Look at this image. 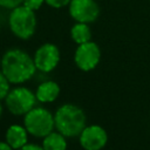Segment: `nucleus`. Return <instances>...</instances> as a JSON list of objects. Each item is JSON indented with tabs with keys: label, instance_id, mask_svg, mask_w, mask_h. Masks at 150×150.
<instances>
[{
	"label": "nucleus",
	"instance_id": "1",
	"mask_svg": "<svg viewBox=\"0 0 150 150\" xmlns=\"http://www.w3.org/2000/svg\"><path fill=\"white\" fill-rule=\"evenodd\" d=\"M1 71L12 84H21L33 77L36 67L33 57L21 48H9L1 56Z\"/></svg>",
	"mask_w": 150,
	"mask_h": 150
},
{
	"label": "nucleus",
	"instance_id": "2",
	"mask_svg": "<svg viewBox=\"0 0 150 150\" xmlns=\"http://www.w3.org/2000/svg\"><path fill=\"white\" fill-rule=\"evenodd\" d=\"M55 129L66 137H76L86 127L84 111L75 104L64 103L54 114Z\"/></svg>",
	"mask_w": 150,
	"mask_h": 150
},
{
	"label": "nucleus",
	"instance_id": "3",
	"mask_svg": "<svg viewBox=\"0 0 150 150\" xmlns=\"http://www.w3.org/2000/svg\"><path fill=\"white\" fill-rule=\"evenodd\" d=\"M7 23L11 33L20 40H29L36 32V12L21 5L9 11Z\"/></svg>",
	"mask_w": 150,
	"mask_h": 150
},
{
	"label": "nucleus",
	"instance_id": "4",
	"mask_svg": "<svg viewBox=\"0 0 150 150\" xmlns=\"http://www.w3.org/2000/svg\"><path fill=\"white\" fill-rule=\"evenodd\" d=\"M23 127L29 135L43 138L55 128L54 115L43 107H34L23 115Z\"/></svg>",
	"mask_w": 150,
	"mask_h": 150
},
{
	"label": "nucleus",
	"instance_id": "5",
	"mask_svg": "<svg viewBox=\"0 0 150 150\" xmlns=\"http://www.w3.org/2000/svg\"><path fill=\"white\" fill-rule=\"evenodd\" d=\"M36 101L35 93L26 87L19 86L9 90L5 97V105L12 115L23 116L35 107Z\"/></svg>",
	"mask_w": 150,
	"mask_h": 150
},
{
	"label": "nucleus",
	"instance_id": "6",
	"mask_svg": "<svg viewBox=\"0 0 150 150\" xmlns=\"http://www.w3.org/2000/svg\"><path fill=\"white\" fill-rule=\"evenodd\" d=\"M101 61V48L93 40L77 45L74 52V62L82 71L95 69Z\"/></svg>",
	"mask_w": 150,
	"mask_h": 150
},
{
	"label": "nucleus",
	"instance_id": "7",
	"mask_svg": "<svg viewBox=\"0 0 150 150\" xmlns=\"http://www.w3.org/2000/svg\"><path fill=\"white\" fill-rule=\"evenodd\" d=\"M67 8L74 22L90 25L95 22L101 14V7L96 0H71Z\"/></svg>",
	"mask_w": 150,
	"mask_h": 150
},
{
	"label": "nucleus",
	"instance_id": "8",
	"mask_svg": "<svg viewBox=\"0 0 150 150\" xmlns=\"http://www.w3.org/2000/svg\"><path fill=\"white\" fill-rule=\"evenodd\" d=\"M60 59H61L60 49L56 45L52 42H46L39 46L33 55L36 70L41 73L53 71L57 67Z\"/></svg>",
	"mask_w": 150,
	"mask_h": 150
},
{
	"label": "nucleus",
	"instance_id": "9",
	"mask_svg": "<svg viewBox=\"0 0 150 150\" xmlns=\"http://www.w3.org/2000/svg\"><path fill=\"white\" fill-rule=\"evenodd\" d=\"M79 139L84 150H102L108 142V134L101 125L91 124L84 127L79 135Z\"/></svg>",
	"mask_w": 150,
	"mask_h": 150
},
{
	"label": "nucleus",
	"instance_id": "10",
	"mask_svg": "<svg viewBox=\"0 0 150 150\" xmlns=\"http://www.w3.org/2000/svg\"><path fill=\"white\" fill-rule=\"evenodd\" d=\"M5 141L11 145L13 150H19L28 143V131L23 125L12 124L6 130Z\"/></svg>",
	"mask_w": 150,
	"mask_h": 150
},
{
	"label": "nucleus",
	"instance_id": "11",
	"mask_svg": "<svg viewBox=\"0 0 150 150\" xmlns=\"http://www.w3.org/2000/svg\"><path fill=\"white\" fill-rule=\"evenodd\" d=\"M60 95V86L55 81H43L41 82L36 90L35 96L36 100L41 103H50L54 102Z\"/></svg>",
	"mask_w": 150,
	"mask_h": 150
},
{
	"label": "nucleus",
	"instance_id": "12",
	"mask_svg": "<svg viewBox=\"0 0 150 150\" xmlns=\"http://www.w3.org/2000/svg\"><path fill=\"white\" fill-rule=\"evenodd\" d=\"M71 40L76 45H81L91 40V28L89 23L84 22H74L69 30Z\"/></svg>",
	"mask_w": 150,
	"mask_h": 150
},
{
	"label": "nucleus",
	"instance_id": "13",
	"mask_svg": "<svg viewBox=\"0 0 150 150\" xmlns=\"http://www.w3.org/2000/svg\"><path fill=\"white\" fill-rule=\"evenodd\" d=\"M43 150H67L66 136L59 131H52L42 139Z\"/></svg>",
	"mask_w": 150,
	"mask_h": 150
},
{
	"label": "nucleus",
	"instance_id": "14",
	"mask_svg": "<svg viewBox=\"0 0 150 150\" xmlns=\"http://www.w3.org/2000/svg\"><path fill=\"white\" fill-rule=\"evenodd\" d=\"M11 82L8 81V79L5 76V74L1 71L0 69V101L5 100V97L7 96V94L11 90Z\"/></svg>",
	"mask_w": 150,
	"mask_h": 150
},
{
	"label": "nucleus",
	"instance_id": "15",
	"mask_svg": "<svg viewBox=\"0 0 150 150\" xmlns=\"http://www.w3.org/2000/svg\"><path fill=\"white\" fill-rule=\"evenodd\" d=\"M71 0H45L46 5L53 9H62L68 7Z\"/></svg>",
	"mask_w": 150,
	"mask_h": 150
},
{
	"label": "nucleus",
	"instance_id": "16",
	"mask_svg": "<svg viewBox=\"0 0 150 150\" xmlns=\"http://www.w3.org/2000/svg\"><path fill=\"white\" fill-rule=\"evenodd\" d=\"M22 5L34 12H38L39 9L42 8L43 5H46V2H45V0H23Z\"/></svg>",
	"mask_w": 150,
	"mask_h": 150
},
{
	"label": "nucleus",
	"instance_id": "17",
	"mask_svg": "<svg viewBox=\"0 0 150 150\" xmlns=\"http://www.w3.org/2000/svg\"><path fill=\"white\" fill-rule=\"evenodd\" d=\"M23 4V0H0V8L11 11L18 6H21Z\"/></svg>",
	"mask_w": 150,
	"mask_h": 150
},
{
	"label": "nucleus",
	"instance_id": "18",
	"mask_svg": "<svg viewBox=\"0 0 150 150\" xmlns=\"http://www.w3.org/2000/svg\"><path fill=\"white\" fill-rule=\"evenodd\" d=\"M19 150H43V148H42V145H38L34 143H27Z\"/></svg>",
	"mask_w": 150,
	"mask_h": 150
},
{
	"label": "nucleus",
	"instance_id": "19",
	"mask_svg": "<svg viewBox=\"0 0 150 150\" xmlns=\"http://www.w3.org/2000/svg\"><path fill=\"white\" fill-rule=\"evenodd\" d=\"M0 150H13L12 148H11V145L5 141V142H2V141H0Z\"/></svg>",
	"mask_w": 150,
	"mask_h": 150
},
{
	"label": "nucleus",
	"instance_id": "20",
	"mask_svg": "<svg viewBox=\"0 0 150 150\" xmlns=\"http://www.w3.org/2000/svg\"><path fill=\"white\" fill-rule=\"evenodd\" d=\"M2 112H4V107H2V103L0 102V117H1V115H2Z\"/></svg>",
	"mask_w": 150,
	"mask_h": 150
},
{
	"label": "nucleus",
	"instance_id": "21",
	"mask_svg": "<svg viewBox=\"0 0 150 150\" xmlns=\"http://www.w3.org/2000/svg\"><path fill=\"white\" fill-rule=\"evenodd\" d=\"M0 30H1V26H0Z\"/></svg>",
	"mask_w": 150,
	"mask_h": 150
},
{
	"label": "nucleus",
	"instance_id": "22",
	"mask_svg": "<svg viewBox=\"0 0 150 150\" xmlns=\"http://www.w3.org/2000/svg\"><path fill=\"white\" fill-rule=\"evenodd\" d=\"M116 1H120V0H116Z\"/></svg>",
	"mask_w": 150,
	"mask_h": 150
},
{
	"label": "nucleus",
	"instance_id": "23",
	"mask_svg": "<svg viewBox=\"0 0 150 150\" xmlns=\"http://www.w3.org/2000/svg\"><path fill=\"white\" fill-rule=\"evenodd\" d=\"M148 1H150V0H148Z\"/></svg>",
	"mask_w": 150,
	"mask_h": 150
}]
</instances>
